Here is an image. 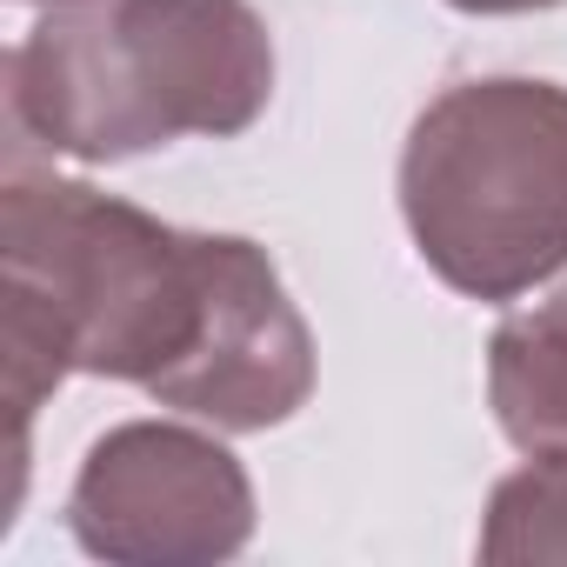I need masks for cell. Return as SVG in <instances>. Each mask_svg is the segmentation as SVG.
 I'll return each mask as SVG.
<instances>
[{"label":"cell","instance_id":"3957f363","mask_svg":"<svg viewBox=\"0 0 567 567\" xmlns=\"http://www.w3.org/2000/svg\"><path fill=\"white\" fill-rule=\"evenodd\" d=\"M401 220L434 280L520 301L567 267V87L487 74L441 87L401 147Z\"/></svg>","mask_w":567,"mask_h":567},{"label":"cell","instance_id":"8992f818","mask_svg":"<svg viewBox=\"0 0 567 567\" xmlns=\"http://www.w3.org/2000/svg\"><path fill=\"white\" fill-rule=\"evenodd\" d=\"M474 547L487 567H567V447L494 481Z\"/></svg>","mask_w":567,"mask_h":567},{"label":"cell","instance_id":"ba28073f","mask_svg":"<svg viewBox=\"0 0 567 567\" xmlns=\"http://www.w3.org/2000/svg\"><path fill=\"white\" fill-rule=\"evenodd\" d=\"M34 8H61V0H34Z\"/></svg>","mask_w":567,"mask_h":567},{"label":"cell","instance_id":"277c9868","mask_svg":"<svg viewBox=\"0 0 567 567\" xmlns=\"http://www.w3.org/2000/svg\"><path fill=\"white\" fill-rule=\"evenodd\" d=\"M254 520L240 454L181 421L107 427L68 487V534L107 567H214L254 540Z\"/></svg>","mask_w":567,"mask_h":567},{"label":"cell","instance_id":"7a4b0ae2","mask_svg":"<svg viewBox=\"0 0 567 567\" xmlns=\"http://www.w3.org/2000/svg\"><path fill=\"white\" fill-rule=\"evenodd\" d=\"M267 101L274 34L247 0H61L8 54L14 141L81 167L234 141Z\"/></svg>","mask_w":567,"mask_h":567},{"label":"cell","instance_id":"6da1fadb","mask_svg":"<svg viewBox=\"0 0 567 567\" xmlns=\"http://www.w3.org/2000/svg\"><path fill=\"white\" fill-rule=\"evenodd\" d=\"M101 374L220 434H267L315 394V334L247 234L167 227L94 181L8 167L0 187V381L14 461L34 408Z\"/></svg>","mask_w":567,"mask_h":567},{"label":"cell","instance_id":"5b68a950","mask_svg":"<svg viewBox=\"0 0 567 567\" xmlns=\"http://www.w3.org/2000/svg\"><path fill=\"white\" fill-rule=\"evenodd\" d=\"M487 408L520 454L567 447V288L494 328Z\"/></svg>","mask_w":567,"mask_h":567},{"label":"cell","instance_id":"52a82bcc","mask_svg":"<svg viewBox=\"0 0 567 567\" xmlns=\"http://www.w3.org/2000/svg\"><path fill=\"white\" fill-rule=\"evenodd\" d=\"M454 14H481V21H494V14H540V8H560V0H447Z\"/></svg>","mask_w":567,"mask_h":567}]
</instances>
